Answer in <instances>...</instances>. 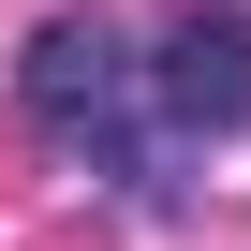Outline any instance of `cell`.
I'll list each match as a JSON object with an SVG mask.
<instances>
[{
    "instance_id": "cell-2",
    "label": "cell",
    "mask_w": 251,
    "mask_h": 251,
    "mask_svg": "<svg viewBox=\"0 0 251 251\" xmlns=\"http://www.w3.org/2000/svg\"><path fill=\"white\" fill-rule=\"evenodd\" d=\"M148 103H163L177 148H207V133H236V118H251V15H236V0H192V15L163 30Z\"/></svg>"
},
{
    "instance_id": "cell-1",
    "label": "cell",
    "mask_w": 251,
    "mask_h": 251,
    "mask_svg": "<svg viewBox=\"0 0 251 251\" xmlns=\"http://www.w3.org/2000/svg\"><path fill=\"white\" fill-rule=\"evenodd\" d=\"M30 118H45V133L59 148H103V177H133V192H177V133H148V118H133V89H148V59H118L103 30H45L30 45Z\"/></svg>"
}]
</instances>
